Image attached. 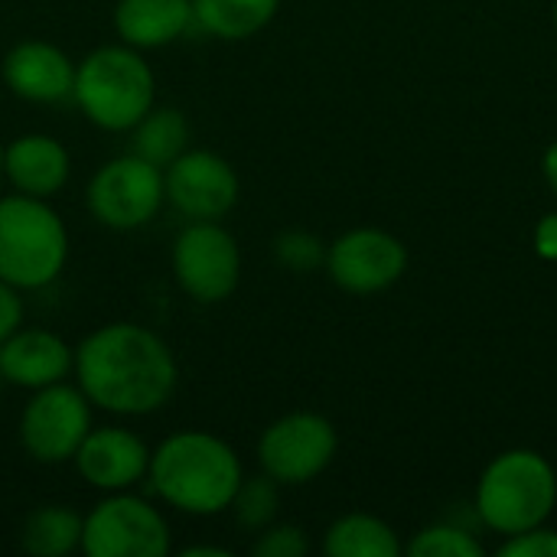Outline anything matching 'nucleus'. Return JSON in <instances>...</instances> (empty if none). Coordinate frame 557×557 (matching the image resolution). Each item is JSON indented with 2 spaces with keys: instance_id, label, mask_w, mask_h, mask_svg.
<instances>
[{
  "instance_id": "6e6552de",
  "label": "nucleus",
  "mask_w": 557,
  "mask_h": 557,
  "mask_svg": "<svg viewBox=\"0 0 557 557\" xmlns=\"http://www.w3.org/2000/svg\"><path fill=\"white\" fill-rule=\"evenodd\" d=\"M91 401L72 382H55L36 388L20 411L16 437L29 460L42 467L72 463L75 450L82 447L85 434L95 428Z\"/></svg>"
},
{
  "instance_id": "bb28decb",
  "label": "nucleus",
  "mask_w": 557,
  "mask_h": 557,
  "mask_svg": "<svg viewBox=\"0 0 557 557\" xmlns=\"http://www.w3.org/2000/svg\"><path fill=\"white\" fill-rule=\"evenodd\" d=\"M26 320V307H23V290L10 287L7 281H0V343L16 333Z\"/></svg>"
},
{
  "instance_id": "ddd939ff",
  "label": "nucleus",
  "mask_w": 557,
  "mask_h": 557,
  "mask_svg": "<svg viewBox=\"0 0 557 557\" xmlns=\"http://www.w3.org/2000/svg\"><path fill=\"white\" fill-rule=\"evenodd\" d=\"M75 473L98 493H124L147 480L150 447L131 428H91L72 457Z\"/></svg>"
},
{
  "instance_id": "5701e85b",
  "label": "nucleus",
  "mask_w": 557,
  "mask_h": 557,
  "mask_svg": "<svg viewBox=\"0 0 557 557\" xmlns=\"http://www.w3.org/2000/svg\"><path fill=\"white\" fill-rule=\"evenodd\" d=\"M411 557H483V542L457 522H431L405 545Z\"/></svg>"
},
{
  "instance_id": "9b49d317",
  "label": "nucleus",
  "mask_w": 557,
  "mask_h": 557,
  "mask_svg": "<svg viewBox=\"0 0 557 557\" xmlns=\"http://www.w3.org/2000/svg\"><path fill=\"white\" fill-rule=\"evenodd\" d=\"M323 271L339 290L352 297H372L395 287L405 277L408 248L398 235L385 228H349L326 245Z\"/></svg>"
},
{
  "instance_id": "7c9ffc66",
  "label": "nucleus",
  "mask_w": 557,
  "mask_h": 557,
  "mask_svg": "<svg viewBox=\"0 0 557 557\" xmlns=\"http://www.w3.org/2000/svg\"><path fill=\"white\" fill-rule=\"evenodd\" d=\"M0 189H3V144H0Z\"/></svg>"
},
{
  "instance_id": "39448f33",
  "label": "nucleus",
  "mask_w": 557,
  "mask_h": 557,
  "mask_svg": "<svg viewBox=\"0 0 557 557\" xmlns=\"http://www.w3.org/2000/svg\"><path fill=\"white\" fill-rule=\"evenodd\" d=\"M69 261V228L49 199L0 196V281L16 290L49 287Z\"/></svg>"
},
{
  "instance_id": "a211bd4d",
  "label": "nucleus",
  "mask_w": 557,
  "mask_h": 557,
  "mask_svg": "<svg viewBox=\"0 0 557 557\" xmlns=\"http://www.w3.org/2000/svg\"><path fill=\"white\" fill-rule=\"evenodd\" d=\"M401 552L398 532L372 512H346L323 535V555L330 557H398Z\"/></svg>"
},
{
  "instance_id": "412c9836",
  "label": "nucleus",
  "mask_w": 557,
  "mask_h": 557,
  "mask_svg": "<svg viewBox=\"0 0 557 557\" xmlns=\"http://www.w3.org/2000/svg\"><path fill=\"white\" fill-rule=\"evenodd\" d=\"M134 147L131 153L144 157L153 166H170L183 150H189V121L180 108L153 104L131 131Z\"/></svg>"
},
{
  "instance_id": "cd10ccee",
  "label": "nucleus",
  "mask_w": 557,
  "mask_h": 557,
  "mask_svg": "<svg viewBox=\"0 0 557 557\" xmlns=\"http://www.w3.org/2000/svg\"><path fill=\"white\" fill-rule=\"evenodd\" d=\"M532 242H535V255L542 261H557V212H548L539 219Z\"/></svg>"
},
{
  "instance_id": "473e14b6",
  "label": "nucleus",
  "mask_w": 557,
  "mask_h": 557,
  "mask_svg": "<svg viewBox=\"0 0 557 557\" xmlns=\"http://www.w3.org/2000/svg\"><path fill=\"white\" fill-rule=\"evenodd\" d=\"M0 385H3V372H0Z\"/></svg>"
},
{
  "instance_id": "b1692460",
  "label": "nucleus",
  "mask_w": 557,
  "mask_h": 557,
  "mask_svg": "<svg viewBox=\"0 0 557 557\" xmlns=\"http://www.w3.org/2000/svg\"><path fill=\"white\" fill-rule=\"evenodd\" d=\"M274 261L294 274H310L326 264V242L307 228H287L274 238Z\"/></svg>"
},
{
  "instance_id": "7ed1b4c3",
  "label": "nucleus",
  "mask_w": 557,
  "mask_h": 557,
  "mask_svg": "<svg viewBox=\"0 0 557 557\" xmlns=\"http://www.w3.org/2000/svg\"><path fill=\"white\" fill-rule=\"evenodd\" d=\"M72 101L98 131L131 134L157 104V75L140 49L117 39L75 62Z\"/></svg>"
},
{
  "instance_id": "0eeeda50",
  "label": "nucleus",
  "mask_w": 557,
  "mask_h": 557,
  "mask_svg": "<svg viewBox=\"0 0 557 557\" xmlns=\"http://www.w3.org/2000/svg\"><path fill=\"white\" fill-rule=\"evenodd\" d=\"M85 206L98 225L111 232H137L166 206L163 170L137 153H121L91 173Z\"/></svg>"
},
{
  "instance_id": "393cba45",
  "label": "nucleus",
  "mask_w": 557,
  "mask_h": 557,
  "mask_svg": "<svg viewBox=\"0 0 557 557\" xmlns=\"http://www.w3.org/2000/svg\"><path fill=\"white\" fill-rule=\"evenodd\" d=\"M251 555L255 557H307L310 555V535L304 525L294 522H271L268 529L255 532L251 542Z\"/></svg>"
},
{
  "instance_id": "2eb2a0df",
  "label": "nucleus",
  "mask_w": 557,
  "mask_h": 557,
  "mask_svg": "<svg viewBox=\"0 0 557 557\" xmlns=\"http://www.w3.org/2000/svg\"><path fill=\"white\" fill-rule=\"evenodd\" d=\"M75 369V346L46 326H20L0 343L3 382L23 392H36L55 382H69Z\"/></svg>"
},
{
  "instance_id": "aec40b11",
  "label": "nucleus",
  "mask_w": 557,
  "mask_h": 557,
  "mask_svg": "<svg viewBox=\"0 0 557 557\" xmlns=\"http://www.w3.org/2000/svg\"><path fill=\"white\" fill-rule=\"evenodd\" d=\"M20 548L29 557H69L82 552V516L72 506H36L20 525Z\"/></svg>"
},
{
  "instance_id": "f03ea898",
  "label": "nucleus",
  "mask_w": 557,
  "mask_h": 557,
  "mask_svg": "<svg viewBox=\"0 0 557 557\" xmlns=\"http://www.w3.org/2000/svg\"><path fill=\"white\" fill-rule=\"evenodd\" d=\"M153 496L193 519L228 512L245 467L235 447L209 431H176L150 450L147 470Z\"/></svg>"
},
{
  "instance_id": "a878e982",
  "label": "nucleus",
  "mask_w": 557,
  "mask_h": 557,
  "mask_svg": "<svg viewBox=\"0 0 557 557\" xmlns=\"http://www.w3.org/2000/svg\"><path fill=\"white\" fill-rule=\"evenodd\" d=\"M499 557H557V529H552L548 522L545 525H535V529H525L519 535H509L503 539L499 545Z\"/></svg>"
},
{
  "instance_id": "c85d7f7f",
  "label": "nucleus",
  "mask_w": 557,
  "mask_h": 557,
  "mask_svg": "<svg viewBox=\"0 0 557 557\" xmlns=\"http://www.w3.org/2000/svg\"><path fill=\"white\" fill-rule=\"evenodd\" d=\"M542 173H545V183L548 189L557 196V140H552L545 147V157H542Z\"/></svg>"
},
{
  "instance_id": "4468645a",
  "label": "nucleus",
  "mask_w": 557,
  "mask_h": 557,
  "mask_svg": "<svg viewBox=\"0 0 557 557\" xmlns=\"http://www.w3.org/2000/svg\"><path fill=\"white\" fill-rule=\"evenodd\" d=\"M3 85L10 95L29 104H62L72 101L75 88V59L46 39H23L10 46L0 62Z\"/></svg>"
},
{
  "instance_id": "20e7f679",
  "label": "nucleus",
  "mask_w": 557,
  "mask_h": 557,
  "mask_svg": "<svg viewBox=\"0 0 557 557\" xmlns=\"http://www.w3.org/2000/svg\"><path fill=\"white\" fill-rule=\"evenodd\" d=\"M557 506V473L539 450L516 447L486 463L476 480L473 512L499 539L545 525Z\"/></svg>"
},
{
  "instance_id": "1a4fd4ad",
  "label": "nucleus",
  "mask_w": 557,
  "mask_h": 557,
  "mask_svg": "<svg viewBox=\"0 0 557 557\" xmlns=\"http://www.w3.org/2000/svg\"><path fill=\"white\" fill-rule=\"evenodd\" d=\"M173 281L196 304H225L242 284V248L222 222H189L170 251Z\"/></svg>"
},
{
  "instance_id": "2f4dec72",
  "label": "nucleus",
  "mask_w": 557,
  "mask_h": 557,
  "mask_svg": "<svg viewBox=\"0 0 557 557\" xmlns=\"http://www.w3.org/2000/svg\"><path fill=\"white\" fill-rule=\"evenodd\" d=\"M552 20H555V29H557V0L552 3Z\"/></svg>"
},
{
  "instance_id": "c756f323",
  "label": "nucleus",
  "mask_w": 557,
  "mask_h": 557,
  "mask_svg": "<svg viewBox=\"0 0 557 557\" xmlns=\"http://www.w3.org/2000/svg\"><path fill=\"white\" fill-rule=\"evenodd\" d=\"M228 548H219V545H186L183 557H228Z\"/></svg>"
},
{
  "instance_id": "dca6fc26",
  "label": "nucleus",
  "mask_w": 557,
  "mask_h": 557,
  "mask_svg": "<svg viewBox=\"0 0 557 557\" xmlns=\"http://www.w3.org/2000/svg\"><path fill=\"white\" fill-rule=\"evenodd\" d=\"M72 176V157L52 134H20L3 144V183L13 193L52 199Z\"/></svg>"
},
{
  "instance_id": "423d86ee",
  "label": "nucleus",
  "mask_w": 557,
  "mask_h": 557,
  "mask_svg": "<svg viewBox=\"0 0 557 557\" xmlns=\"http://www.w3.org/2000/svg\"><path fill=\"white\" fill-rule=\"evenodd\" d=\"M82 552L88 557H166L173 532L166 516L134 490L101 493L82 516Z\"/></svg>"
},
{
  "instance_id": "9d476101",
  "label": "nucleus",
  "mask_w": 557,
  "mask_h": 557,
  "mask_svg": "<svg viewBox=\"0 0 557 557\" xmlns=\"http://www.w3.org/2000/svg\"><path fill=\"white\" fill-rule=\"evenodd\" d=\"M339 434L317 411H290L271 421L258 437V467L281 486H307L330 470Z\"/></svg>"
},
{
  "instance_id": "f8f14e48",
  "label": "nucleus",
  "mask_w": 557,
  "mask_h": 557,
  "mask_svg": "<svg viewBox=\"0 0 557 557\" xmlns=\"http://www.w3.org/2000/svg\"><path fill=\"white\" fill-rule=\"evenodd\" d=\"M166 202L189 222H222L242 199L235 166L215 150H183L163 166Z\"/></svg>"
},
{
  "instance_id": "4be33fe9",
  "label": "nucleus",
  "mask_w": 557,
  "mask_h": 557,
  "mask_svg": "<svg viewBox=\"0 0 557 557\" xmlns=\"http://www.w3.org/2000/svg\"><path fill=\"white\" fill-rule=\"evenodd\" d=\"M228 512L235 516V522L245 529V532H261L268 529L277 512H281V483H274L268 473H258V476H245Z\"/></svg>"
},
{
  "instance_id": "f257e3e1",
  "label": "nucleus",
  "mask_w": 557,
  "mask_h": 557,
  "mask_svg": "<svg viewBox=\"0 0 557 557\" xmlns=\"http://www.w3.org/2000/svg\"><path fill=\"white\" fill-rule=\"evenodd\" d=\"M72 379L91 408L114 418H147L173 398L180 366L157 330L117 320L75 346Z\"/></svg>"
},
{
  "instance_id": "6ab92c4d",
  "label": "nucleus",
  "mask_w": 557,
  "mask_h": 557,
  "mask_svg": "<svg viewBox=\"0 0 557 557\" xmlns=\"http://www.w3.org/2000/svg\"><path fill=\"white\" fill-rule=\"evenodd\" d=\"M281 0H193L196 26L222 42H245L268 29Z\"/></svg>"
},
{
  "instance_id": "f3484780",
  "label": "nucleus",
  "mask_w": 557,
  "mask_h": 557,
  "mask_svg": "<svg viewBox=\"0 0 557 557\" xmlns=\"http://www.w3.org/2000/svg\"><path fill=\"white\" fill-rule=\"evenodd\" d=\"M111 20L117 39L140 52L173 46L196 26L193 0H117Z\"/></svg>"
}]
</instances>
